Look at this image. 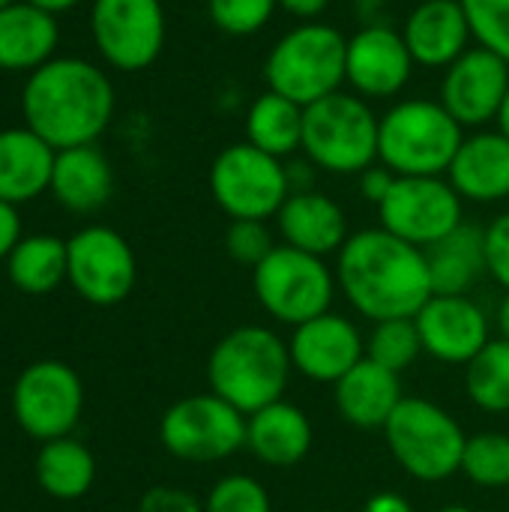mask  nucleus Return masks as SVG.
I'll return each mask as SVG.
<instances>
[{
	"label": "nucleus",
	"instance_id": "f257e3e1",
	"mask_svg": "<svg viewBox=\"0 0 509 512\" xmlns=\"http://www.w3.org/2000/svg\"><path fill=\"white\" fill-rule=\"evenodd\" d=\"M336 282L345 300L375 324L414 318L435 294L426 252L384 228H366L345 240Z\"/></svg>",
	"mask_w": 509,
	"mask_h": 512
},
{
	"label": "nucleus",
	"instance_id": "f03ea898",
	"mask_svg": "<svg viewBox=\"0 0 509 512\" xmlns=\"http://www.w3.org/2000/svg\"><path fill=\"white\" fill-rule=\"evenodd\" d=\"M21 111L24 123L54 150L84 147L114 117V84L99 66L81 57H57L30 72Z\"/></svg>",
	"mask_w": 509,
	"mask_h": 512
},
{
	"label": "nucleus",
	"instance_id": "7ed1b4c3",
	"mask_svg": "<svg viewBox=\"0 0 509 512\" xmlns=\"http://www.w3.org/2000/svg\"><path fill=\"white\" fill-rule=\"evenodd\" d=\"M294 363L288 342L261 324H243L222 336L207 360L210 393L234 405L240 414H255L279 402L288 390Z\"/></svg>",
	"mask_w": 509,
	"mask_h": 512
},
{
	"label": "nucleus",
	"instance_id": "20e7f679",
	"mask_svg": "<svg viewBox=\"0 0 509 512\" xmlns=\"http://www.w3.org/2000/svg\"><path fill=\"white\" fill-rule=\"evenodd\" d=\"M465 141L459 120L435 99H402L381 117L378 162L399 177H444Z\"/></svg>",
	"mask_w": 509,
	"mask_h": 512
},
{
	"label": "nucleus",
	"instance_id": "39448f33",
	"mask_svg": "<svg viewBox=\"0 0 509 512\" xmlns=\"http://www.w3.org/2000/svg\"><path fill=\"white\" fill-rule=\"evenodd\" d=\"M348 36L324 21H300L276 39L264 60L267 90L297 105H312L342 90Z\"/></svg>",
	"mask_w": 509,
	"mask_h": 512
},
{
	"label": "nucleus",
	"instance_id": "423d86ee",
	"mask_svg": "<svg viewBox=\"0 0 509 512\" xmlns=\"http://www.w3.org/2000/svg\"><path fill=\"white\" fill-rule=\"evenodd\" d=\"M381 117L357 93H333L303 108V153L327 174H363L378 162Z\"/></svg>",
	"mask_w": 509,
	"mask_h": 512
},
{
	"label": "nucleus",
	"instance_id": "0eeeda50",
	"mask_svg": "<svg viewBox=\"0 0 509 512\" xmlns=\"http://www.w3.org/2000/svg\"><path fill=\"white\" fill-rule=\"evenodd\" d=\"M387 447L399 468L420 483H441L462 471L468 435L441 405L405 396L384 426Z\"/></svg>",
	"mask_w": 509,
	"mask_h": 512
},
{
	"label": "nucleus",
	"instance_id": "6e6552de",
	"mask_svg": "<svg viewBox=\"0 0 509 512\" xmlns=\"http://www.w3.org/2000/svg\"><path fill=\"white\" fill-rule=\"evenodd\" d=\"M336 273L324 258L294 246H276L255 270L252 291L258 306L279 324L300 327L324 312L336 297Z\"/></svg>",
	"mask_w": 509,
	"mask_h": 512
},
{
	"label": "nucleus",
	"instance_id": "1a4fd4ad",
	"mask_svg": "<svg viewBox=\"0 0 509 512\" xmlns=\"http://www.w3.org/2000/svg\"><path fill=\"white\" fill-rule=\"evenodd\" d=\"M210 195L228 219H270L291 195L288 165L249 141L219 150L210 165Z\"/></svg>",
	"mask_w": 509,
	"mask_h": 512
},
{
	"label": "nucleus",
	"instance_id": "9d476101",
	"mask_svg": "<svg viewBox=\"0 0 509 512\" xmlns=\"http://www.w3.org/2000/svg\"><path fill=\"white\" fill-rule=\"evenodd\" d=\"M159 441L180 462H225L246 447V414L216 393L186 396L162 414Z\"/></svg>",
	"mask_w": 509,
	"mask_h": 512
},
{
	"label": "nucleus",
	"instance_id": "9b49d317",
	"mask_svg": "<svg viewBox=\"0 0 509 512\" xmlns=\"http://www.w3.org/2000/svg\"><path fill=\"white\" fill-rule=\"evenodd\" d=\"M84 411V387L72 366L60 360L30 363L12 387L15 423L36 441L69 438Z\"/></svg>",
	"mask_w": 509,
	"mask_h": 512
},
{
	"label": "nucleus",
	"instance_id": "f8f14e48",
	"mask_svg": "<svg viewBox=\"0 0 509 512\" xmlns=\"http://www.w3.org/2000/svg\"><path fill=\"white\" fill-rule=\"evenodd\" d=\"M90 30L99 54L120 72H141L165 48L162 0H93Z\"/></svg>",
	"mask_w": 509,
	"mask_h": 512
},
{
	"label": "nucleus",
	"instance_id": "ddd939ff",
	"mask_svg": "<svg viewBox=\"0 0 509 512\" xmlns=\"http://www.w3.org/2000/svg\"><path fill=\"white\" fill-rule=\"evenodd\" d=\"M381 228L417 249H429L465 222L462 195L447 177H396L378 204Z\"/></svg>",
	"mask_w": 509,
	"mask_h": 512
},
{
	"label": "nucleus",
	"instance_id": "4468645a",
	"mask_svg": "<svg viewBox=\"0 0 509 512\" xmlns=\"http://www.w3.org/2000/svg\"><path fill=\"white\" fill-rule=\"evenodd\" d=\"M69 276L66 282L90 306H117L123 303L138 279L135 252L123 234L105 225L81 228L66 240Z\"/></svg>",
	"mask_w": 509,
	"mask_h": 512
},
{
	"label": "nucleus",
	"instance_id": "2eb2a0df",
	"mask_svg": "<svg viewBox=\"0 0 509 512\" xmlns=\"http://www.w3.org/2000/svg\"><path fill=\"white\" fill-rule=\"evenodd\" d=\"M509 93V63L495 51L477 45L444 69L441 105L459 120L462 129L498 123Z\"/></svg>",
	"mask_w": 509,
	"mask_h": 512
},
{
	"label": "nucleus",
	"instance_id": "dca6fc26",
	"mask_svg": "<svg viewBox=\"0 0 509 512\" xmlns=\"http://www.w3.org/2000/svg\"><path fill=\"white\" fill-rule=\"evenodd\" d=\"M414 57L402 30L387 24H366L348 36L345 48V84L363 99H390L402 93L414 72Z\"/></svg>",
	"mask_w": 509,
	"mask_h": 512
},
{
	"label": "nucleus",
	"instance_id": "f3484780",
	"mask_svg": "<svg viewBox=\"0 0 509 512\" xmlns=\"http://www.w3.org/2000/svg\"><path fill=\"white\" fill-rule=\"evenodd\" d=\"M288 351L294 372L318 384H336L366 357V342L354 321L336 312H324L294 327Z\"/></svg>",
	"mask_w": 509,
	"mask_h": 512
},
{
	"label": "nucleus",
	"instance_id": "a211bd4d",
	"mask_svg": "<svg viewBox=\"0 0 509 512\" xmlns=\"http://www.w3.org/2000/svg\"><path fill=\"white\" fill-rule=\"evenodd\" d=\"M414 321L420 330L423 354L450 366H468L492 342L489 318L471 297L432 294Z\"/></svg>",
	"mask_w": 509,
	"mask_h": 512
},
{
	"label": "nucleus",
	"instance_id": "6ab92c4d",
	"mask_svg": "<svg viewBox=\"0 0 509 512\" xmlns=\"http://www.w3.org/2000/svg\"><path fill=\"white\" fill-rule=\"evenodd\" d=\"M405 45L417 66L447 69L471 48V24L462 0H423L402 24Z\"/></svg>",
	"mask_w": 509,
	"mask_h": 512
},
{
	"label": "nucleus",
	"instance_id": "aec40b11",
	"mask_svg": "<svg viewBox=\"0 0 509 512\" xmlns=\"http://www.w3.org/2000/svg\"><path fill=\"white\" fill-rule=\"evenodd\" d=\"M276 225L285 246H294L318 258L339 255V249L351 237L345 210L330 195L315 189L291 192L282 210L276 213Z\"/></svg>",
	"mask_w": 509,
	"mask_h": 512
},
{
	"label": "nucleus",
	"instance_id": "412c9836",
	"mask_svg": "<svg viewBox=\"0 0 509 512\" xmlns=\"http://www.w3.org/2000/svg\"><path fill=\"white\" fill-rule=\"evenodd\" d=\"M447 180L462 201L498 204L509 198V138L501 129L465 135Z\"/></svg>",
	"mask_w": 509,
	"mask_h": 512
},
{
	"label": "nucleus",
	"instance_id": "4be33fe9",
	"mask_svg": "<svg viewBox=\"0 0 509 512\" xmlns=\"http://www.w3.org/2000/svg\"><path fill=\"white\" fill-rule=\"evenodd\" d=\"M315 441L312 420L303 408L279 399L246 417V447L267 468H294L300 465Z\"/></svg>",
	"mask_w": 509,
	"mask_h": 512
},
{
	"label": "nucleus",
	"instance_id": "5701e85b",
	"mask_svg": "<svg viewBox=\"0 0 509 512\" xmlns=\"http://www.w3.org/2000/svg\"><path fill=\"white\" fill-rule=\"evenodd\" d=\"M57 150L30 126L0 129V201L18 207L48 192Z\"/></svg>",
	"mask_w": 509,
	"mask_h": 512
},
{
	"label": "nucleus",
	"instance_id": "b1692460",
	"mask_svg": "<svg viewBox=\"0 0 509 512\" xmlns=\"http://www.w3.org/2000/svg\"><path fill=\"white\" fill-rule=\"evenodd\" d=\"M336 408L342 420L354 429H384L393 411L399 408L402 396V381L396 372L372 363L363 357L345 378L336 384Z\"/></svg>",
	"mask_w": 509,
	"mask_h": 512
},
{
	"label": "nucleus",
	"instance_id": "393cba45",
	"mask_svg": "<svg viewBox=\"0 0 509 512\" xmlns=\"http://www.w3.org/2000/svg\"><path fill=\"white\" fill-rule=\"evenodd\" d=\"M48 192L72 213H93L114 192V171L96 144L57 150Z\"/></svg>",
	"mask_w": 509,
	"mask_h": 512
},
{
	"label": "nucleus",
	"instance_id": "a878e982",
	"mask_svg": "<svg viewBox=\"0 0 509 512\" xmlns=\"http://www.w3.org/2000/svg\"><path fill=\"white\" fill-rule=\"evenodd\" d=\"M426 252L432 291L444 297H468V291L489 276L486 264V228L462 222Z\"/></svg>",
	"mask_w": 509,
	"mask_h": 512
},
{
	"label": "nucleus",
	"instance_id": "bb28decb",
	"mask_svg": "<svg viewBox=\"0 0 509 512\" xmlns=\"http://www.w3.org/2000/svg\"><path fill=\"white\" fill-rule=\"evenodd\" d=\"M60 39L57 18L27 0L0 9V69H39L51 60Z\"/></svg>",
	"mask_w": 509,
	"mask_h": 512
},
{
	"label": "nucleus",
	"instance_id": "cd10ccee",
	"mask_svg": "<svg viewBox=\"0 0 509 512\" xmlns=\"http://www.w3.org/2000/svg\"><path fill=\"white\" fill-rule=\"evenodd\" d=\"M246 141L276 159L297 153L303 147V105L264 90L246 111Z\"/></svg>",
	"mask_w": 509,
	"mask_h": 512
},
{
	"label": "nucleus",
	"instance_id": "c85d7f7f",
	"mask_svg": "<svg viewBox=\"0 0 509 512\" xmlns=\"http://www.w3.org/2000/svg\"><path fill=\"white\" fill-rule=\"evenodd\" d=\"M9 282L30 294L42 297L51 294L69 276V252L66 243L54 234H33L21 237L18 246L6 258Z\"/></svg>",
	"mask_w": 509,
	"mask_h": 512
},
{
	"label": "nucleus",
	"instance_id": "c756f323",
	"mask_svg": "<svg viewBox=\"0 0 509 512\" xmlns=\"http://www.w3.org/2000/svg\"><path fill=\"white\" fill-rule=\"evenodd\" d=\"M36 480L45 495L57 501H78L93 489L96 459L72 435L48 441L36 456Z\"/></svg>",
	"mask_w": 509,
	"mask_h": 512
},
{
	"label": "nucleus",
	"instance_id": "7c9ffc66",
	"mask_svg": "<svg viewBox=\"0 0 509 512\" xmlns=\"http://www.w3.org/2000/svg\"><path fill=\"white\" fill-rule=\"evenodd\" d=\"M468 399L489 414L509 411V339H492L465 366Z\"/></svg>",
	"mask_w": 509,
	"mask_h": 512
},
{
	"label": "nucleus",
	"instance_id": "2f4dec72",
	"mask_svg": "<svg viewBox=\"0 0 509 512\" xmlns=\"http://www.w3.org/2000/svg\"><path fill=\"white\" fill-rule=\"evenodd\" d=\"M420 354H423V342L414 318L378 321L366 339V357L396 375H402Z\"/></svg>",
	"mask_w": 509,
	"mask_h": 512
},
{
	"label": "nucleus",
	"instance_id": "473e14b6",
	"mask_svg": "<svg viewBox=\"0 0 509 512\" xmlns=\"http://www.w3.org/2000/svg\"><path fill=\"white\" fill-rule=\"evenodd\" d=\"M462 474L480 489H507L509 486V435L504 432H477L465 441Z\"/></svg>",
	"mask_w": 509,
	"mask_h": 512
},
{
	"label": "nucleus",
	"instance_id": "72a5a7b5",
	"mask_svg": "<svg viewBox=\"0 0 509 512\" xmlns=\"http://www.w3.org/2000/svg\"><path fill=\"white\" fill-rule=\"evenodd\" d=\"M204 512H273L267 489L249 474H228L213 483Z\"/></svg>",
	"mask_w": 509,
	"mask_h": 512
},
{
	"label": "nucleus",
	"instance_id": "f704fd0d",
	"mask_svg": "<svg viewBox=\"0 0 509 512\" xmlns=\"http://www.w3.org/2000/svg\"><path fill=\"white\" fill-rule=\"evenodd\" d=\"M279 0H207L210 21L228 36H255L276 15Z\"/></svg>",
	"mask_w": 509,
	"mask_h": 512
},
{
	"label": "nucleus",
	"instance_id": "c9c22d12",
	"mask_svg": "<svg viewBox=\"0 0 509 512\" xmlns=\"http://www.w3.org/2000/svg\"><path fill=\"white\" fill-rule=\"evenodd\" d=\"M477 45L509 63V0H462Z\"/></svg>",
	"mask_w": 509,
	"mask_h": 512
},
{
	"label": "nucleus",
	"instance_id": "e433bc0d",
	"mask_svg": "<svg viewBox=\"0 0 509 512\" xmlns=\"http://www.w3.org/2000/svg\"><path fill=\"white\" fill-rule=\"evenodd\" d=\"M276 249L264 219H231L225 231V252L240 267H258Z\"/></svg>",
	"mask_w": 509,
	"mask_h": 512
},
{
	"label": "nucleus",
	"instance_id": "4c0bfd02",
	"mask_svg": "<svg viewBox=\"0 0 509 512\" xmlns=\"http://www.w3.org/2000/svg\"><path fill=\"white\" fill-rule=\"evenodd\" d=\"M486 264L489 276L509 291V213L495 216L486 225Z\"/></svg>",
	"mask_w": 509,
	"mask_h": 512
},
{
	"label": "nucleus",
	"instance_id": "58836bf2",
	"mask_svg": "<svg viewBox=\"0 0 509 512\" xmlns=\"http://www.w3.org/2000/svg\"><path fill=\"white\" fill-rule=\"evenodd\" d=\"M138 512H204V501L180 486H153L141 495Z\"/></svg>",
	"mask_w": 509,
	"mask_h": 512
},
{
	"label": "nucleus",
	"instance_id": "ea45409f",
	"mask_svg": "<svg viewBox=\"0 0 509 512\" xmlns=\"http://www.w3.org/2000/svg\"><path fill=\"white\" fill-rule=\"evenodd\" d=\"M360 177V192H363V198L366 201H372L375 207L390 195V189H393V183H396V177L399 174H393L387 165H369L363 174H357Z\"/></svg>",
	"mask_w": 509,
	"mask_h": 512
},
{
	"label": "nucleus",
	"instance_id": "a19ab883",
	"mask_svg": "<svg viewBox=\"0 0 509 512\" xmlns=\"http://www.w3.org/2000/svg\"><path fill=\"white\" fill-rule=\"evenodd\" d=\"M21 240V219L18 210L6 201H0V261L9 258V252L18 246Z\"/></svg>",
	"mask_w": 509,
	"mask_h": 512
},
{
	"label": "nucleus",
	"instance_id": "79ce46f5",
	"mask_svg": "<svg viewBox=\"0 0 509 512\" xmlns=\"http://www.w3.org/2000/svg\"><path fill=\"white\" fill-rule=\"evenodd\" d=\"M330 0H279V9L300 18V21H318L327 12Z\"/></svg>",
	"mask_w": 509,
	"mask_h": 512
},
{
	"label": "nucleus",
	"instance_id": "37998d69",
	"mask_svg": "<svg viewBox=\"0 0 509 512\" xmlns=\"http://www.w3.org/2000/svg\"><path fill=\"white\" fill-rule=\"evenodd\" d=\"M363 512H414V507L408 498H402L396 492H378L363 504Z\"/></svg>",
	"mask_w": 509,
	"mask_h": 512
},
{
	"label": "nucleus",
	"instance_id": "c03bdc74",
	"mask_svg": "<svg viewBox=\"0 0 509 512\" xmlns=\"http://www.w3.org/2000/svg\"><path fill=\"white\" fill-rule=\"evenodd\" d=\"M27 3H33V6H39V9H45V12H51V15H57V12H66V9L78 6L81 0H27Z\"/></svg>",
	"mask_w": 509,
	"mask_h": 512
},
{
	"label": "nucleus",
	"instance_id": "a18cd8bd",
	"mask_svg": "<svg viewBox=\"0 0 509 512\" xmlns=\"http://www.w3.org/2000/svg\"><path fill=\"white\" fill-rule=\"evenodd\" d=\"M498 333H501V339H509V291L507 297L501 300V306H498Z\"/></svg>",
	"mask_w": 509,
	"mask_h": 512
},
{
	"label": "nucleus",
	"instance_id": "49530a36",
	"mask_svg": "<svg viewBox=\"0 0 509 512\" xmlns=\"http://www.w3.org/2000/svg\"><path fill=\"white\" fill-rule=\"evenodd\" d=\"M498 129L504 132L509 138V93L507 99H504V108H501V114H498Z\"/></svg>",
	"mask_w": 509,
	"mask_h": 512
},
{
	"label": "nucleus",
	"instance_id": "de8ad7c7",
	"mask_svg": "<svg viewBox=\"0 0 509 512\" xmlns=\"http://www.w3.org/2000/svg\"><path fill=\"white\" fill-rule=\"evenodd\" d=\"M438 512H474L471 507H465V504H450V507H441Z\"/></svg>",
	"mask_w": 509,
	"mask_h": 512
},
{
	"label": "nucleus",
	"instance_id": "09e8293b",
	"mask_svg": "<svg viewBox=\"0 0 509 512\" xmlns=\"http://www.w3.org/2000/svg\"><path fill=\"white\" fill-rule=\"evenodd\" d=\"M9 3H15V0H0V9H3V6H9Z\"/></svg>",
	"mask_w": 509,
	"mask_h": 512
}]
</instances>
